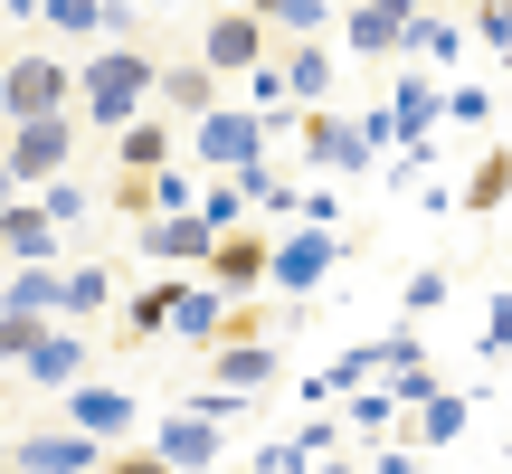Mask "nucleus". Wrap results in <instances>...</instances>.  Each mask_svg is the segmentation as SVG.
Segmentation results:
<instances>
[{
  "label": "nucleus",
  "instance_id": "9d476101",
  "mask_svg": "<svg viewBox=\"0 0 512 474\" xmlns=\"http://www.w3.org/2000/svg\"><path fill=\"white\" fill-rule=\"evenodd\" d=\"M114 474H162V465H143V456H133V465H114Z\"/></svg>",
  "mask_w": 512,
  "mask_h": 474
},
{
  "label": "nucleus",
  "instance_id": "20e7f679",
  "mask_svg": "<svg viewBox=\"0 0 512 474\" xmlns=\"http://www.w3.org/2000/svg\"><path fill=\"white\" fill-rule=\"evenodd\" d=\"M19 465H29V474H86L95 446L86 437H29V446H19Z\"/></svg>",
  "mask_w": 512,
  "mask_h": 474
},
{
  "label": "nucleus",
  "instance_id": "6e6552de",
  "mask_svg": "<svg viewBox=\"0 0 512 474\" xmlns=\"http://www.w3.org/2000/svg\"><path fill=\"white\" fill-rule=\"evenodd\" d=\"M124 162H133V171H152V162H162V133L133 124V133H124Z\"/></svg>",
  "mask_w": 512,
  "mask_h": 474
},
{
  "label": "nucleus",
  "instance_id": "f257e3e1",
  "mask_svg": "<svg viewBox=\"0 0 512 474\" xmlns=\"http://www.w3.org/2000/svg\"><path fill=\"white\" fill-rule=\"evenodd\" d=\"M143 86H152V67H143V57H124V48H114V57H95V67H86V105L105 114V124H124V114L143 105Z\"/></svg>",
  "mask_w": 512,
  "mask_h": 474
},
{
  "label": "nucleus",
  "instance_id": "423d86ee",
  "mask_svg": "<svg viewBox=\"0 0 512 474\" xmlns=\"http://www.w3.org/2000/svg\"><path fill=\"white\" fill-rule=\"evenodd\" d=\"M76 427H86V437H114V427H124V399H105V389H86V399H76Z\"/></svg>",
  "mask_w": 512,
  "mask_h": 474
},
{
  "label": "nucleus",
  "instance_id": "9b49d317",
  "mask_svg": "<svg viewBox=\"0 0 512 474\" xmlns=\"http://www.w3.org/2000/svg\"><path fill=\"white\" fill-rule=\"evenodd\" d=\"M0 190H10V181H0Z\"/></svg>",
  "mask_w": 512,
  "mask_h": 474
},
{
  "label": "nucleus",
  "instance_id": "1a4fd4ad",
  "mask_svg": "<svg viewBox=\"0 0 512 474\" xmlns=\"http://www.w3.org/2000/svg\"><path fill=\"white\" fill-rule=\"evenodd\" d=\"M57 10V29H95V19H105V0H48Z\"/></svg>",
  "mask_w": 512,
  "mask_h": 474
},
{
  "label": "nucleus",
  "instance_id": "0eeeda50",
  "mask_svg": "<svg viewBox=\"0 0 512 474\" xmlns=\"http://www.w3.org/2000/svg\"><path fill=\"white\" fill-rule=\"evenodd\" d=\"M200 143H209V152H219V162H247V143H256V124H228V114H219V124H209V133H200Z\"/></svg>",
  "mask_w": 512,
  "mask_h": 474
},
{
  "label": "nucleus",
  "instance_id": "7ed1b4c3",
  "mask_svg": "<svg viewBox=\"0 0 512 474\" xmlns=\"http://www.w3.org/2000/svg\"><path fill=\"white\" fill-rule=\"evenodd\" d=\"M57 162H67V114H38V124H19V152H10V171L48 181Z\"/></svg>",
  "mask_w": 512,
  "mask_h": 474
},
{
  "label": "nucleus",
  "instance_id": "f03ea898",
  "mask_svg": "<svg viewBox=\"0 0 512 474\" xmlns=\"http://www.w3.org/2000/svg\"><path fill=\"white\" fill-rule=\"evenodd\" d=\"M57 105H67V76H57L48 57H19L10 86H0V114H10V124H38V114H57Z\"/></svg>",
  "mask_w": 512,
  "mask_h": 474
},
{
  "label": "nucleus",
  "instance_id": "39448f33",
  "mask_svg": "<svg viewBox=\"0 0 512 474\" xmlns=\"http://www.w3.org/2000/svg\"><path fill=\"white\" fill-rule=\"evenodd\" d=\"M256 57V19H219L209 29V67H247Z\"/></svg>",
  "mask_w": 512,
  "mask_h": 474
}]
</instances>
